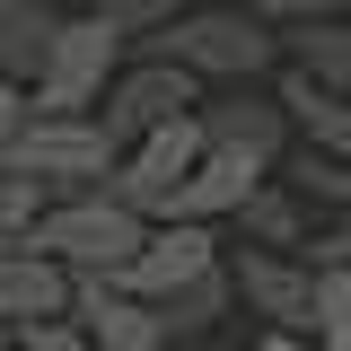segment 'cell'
Instances as JSON below:
<instances>
[{
    "label": "cell",
    "instance_id": "5",
    "mask_svg": "<svg viewBox=\"0 0 351 351\" xmlns=\"http://www.w3.org/2000/svg\"><path fill=\"white\" fill-rule=\"evenodd\" d=\"M202 141L219 158H246L255 176H281L299 158V123H290V106L272 88H219V97H202Z\"/></svg>",
    "mask_w": 351,
    "mask_h": 351
},
{
    "label": "cell",
    "instance_id": "9",
    "mask_svg": "<svg viewBox=\"0 0 351 351\" xmlns=\"http://www.w3.org/2000/svg\"><path fill=\"white\" fill-rule=\"evenodd\" d=\"M211 272H228V246H219V228L158 219V228H149V246H141V263H132L114 290H132V299H149V307H167V299H184L193 281H211Z\"/></svg>",
    "mask_w": 351,
    "mask_h": 351
},
{
    "label": "cell",
    "instance_id": "28",
    "mask_svg": "<svg viewBox=\"0 0 351 351\" xmlns=\"http://www.w3.org/2000/svg\"><path fill=\"white\" fill-rule=\"evenodd\" d=\"M80 9H97V0H80Z\"/></svg>",
    "mask_w": 351,
    "mask_h": 351
},
{
    "label": "cell",
    "instance_id": "18",
    "mask_svg": "<svg viewBox=\"0 0 351 351\" xmlns=\"http://www.w3.org/2000/svg\"><path fill=\"white\" fill-rule=\"evenodd\" d=\"M97 18H106V27L141 53V44H158L176 18H184V0H97Z\"/></svg>",
    "mask_w": 351,
    "mask_h": 351
},
{
    "label": "cell",
    "instance_id": "26",
    "mask_svg": "<svg viewBox=\"0 0 351 351\" xmlns=\"http://www.w3.org/2000/svg\"><path fill=\"white\" fill-rule=\"evenodd\" d=\"M184 9H255V0H184Z\"/></svg>",
    "mask_w": 351,
    "mask_h": 351
},
{
    "label": "cell",
    "instance_id": "11",
    "mask_svg": "<svg viewBox=\"0 0 351 351\" xmlns=\"http://www.w3.org/2000/svg\"><path fill=\"white\" fill-rule=\"evenodd\" d=\"M71 325H80L97 351H167V316L149 299H132V290H114V281H80V299H71Z\"/></svg>",
    "mask_w": 351,
    "mask_h": 351
},
{
    "label": "cell",
    "instance_id": "15",
    "mask_svg": "<svg viewBox=\"0 0 351 351\" xmlns=\"http://www.w3.org/2000/svg\"><path fill=\"white\" fill-rule=\"evenodd\" d=\"M281 53H290V71L316 80L325 97H351V18H343V27H290Z\"/></svg>",
    "mask_w": 351,
    "mask_h": 351
},
{
    "label": "cell",
    "instance_id": "3",
    "mask_svg": "<svg viewBox=\"0 0 351 351\" xmlns=\"http://www.w3.org/2000/svg\"><path fill=\"white\" fill-rule=\"evenodd\" d=\"M141 246H149V219L132 202H114V193H71L36 228V255H53L71 281H123L141 263Z\"/></svg>",
    "mask_w": 351,
    "mask_h": 351
},
{
    "label": "cell",
    "instance_id": "23",
    "mask_svg": "<svg viewBox=\"0 0 351 351\" xmlns=\"http://www.w3.org/2000/svg\"><path fill=\"white\" fill-rule=\"evenodd\" d=\"M18 351H97L80 325H36V334H18Z\"/></svg>",
    "mask_w": 351,
    "mask_h": 351
},
{
    "label": "cell",
    "instance_id": "22",
    "mask_svg": "<svg viewBox=\"0 0 351 351\" xmlns=\"http://www.w3.org/2000/svg\"><path fill=\"white\" fill-rule=\"evenodd\" d=\"M307 263H316V272H351V211L325 219V228L307 237Z\"/></svg>",
    "mask_w": 351,
    "mask_h": 351
},
{
    "label": "cell",
    "instance_id": "19",
    "mask_svg": "<svg viewBox=\"0 0 351 351\" xmlns=\"http://www.w3.org/2000/svg\"><path fill=\"white\" fill-rule=\"evenodd\" d=\"M316 351H351V272H316Z\"/></svg>",
    "mask_w": 351,
    "mask_h": 351
},
{
    "label": "cell",
    "instance_id": "20",
    "mask_svg": "<svg viewBox=\"0 0 351 351\" xmlns=\"http://www.w3.org/2000/svg\"><path fill=\"white\" fill-rule=\"evenodd\" d=\"M290 184H299L307 202H325L334 219L351 211V167H343V158H307V149H299V158H290Z\"/></svg>",
    "mask_w": 351,
    "mask_h": 351
},
{
    "label": "cell",
    "instance_id": "16",
    "mask_svg": "<svg viewBox=\"0 0 351 351\" xmlns=\"http://www.w3.org/2000/svg\"><path fill=\"white\" fill-rule=\"evenodd\" d=\"M44 211H53V193H44V184H27V176H0V255L36 246Z\"/></svg>",
    "mask_w": 351,
    "mask_h": 351
},
{
    "label": "cell",
    "instance_id": "6",
    "mask_svg": "<svg viewBox=\"0 0 351 351\" xmlns=\"http://www.w3.org/2000/svg\"><path fill=\"white\" fill-rule=\"evenodd\" d=\"M202 97H211V88L193 80V71H176V62H149V53H132V71L114 80V97H106V114H97V123L114 132L123 149H141L149 132L193 123V114H202Z\"/></svg>",
    "mask_w": 351,
    "mask_h": 351
},
{
    "label": "cell",
    "instance_id": "13",
    "mask_svg": "<svg viewBox=\"0 0 351 351\" xmlns=\"http://www.w3.org/2000/svg\"><path fill=\"white\" fill-rule=\"evenodd\" d=\"M62 27H71L62 0H0V80L36 88L44 62H53V44H62Z\"/></svg>",
    "mask_w": 351,
    "mask_h": 351
},
{
    "label": "cell",
    "instance_id": "2",
    "mask_svg": "<svg viewBox=\"0 0 351 351\" xmlns=\"http://www.w3.org/2000/svg\"><path fill=\"white\" fill-rule=\"evenodd\" d=\"M114 167H123V141L97 123V114H27V132H18L9 158H0V176H27V184L53 193V202L106 193Z\"/></svg>",
    "mask_w": 351,
    "mask_h": 351
},
{
    "label": "cell",
    "instance_id": "24",
    "mask_svg": "<svg viewBox=\"0 0 351 351\" xmlns=\"http://www.w3.org/2000/svg\"><path fill=\"white\" fill-rule=\"evenodd\" d=\"M27 132V88L18 80H0V158H9V141Z\"/></svg>",
    "mask_w": 351,
    "mask_h": 351
},
{
    "label": "cell",
    "instance_id": "21",
    "mask_svg": "<svg viewBox=\"0 0 351 351\" xmlns=\"http://www.w3.org/2000/svg\"><path fill=\"white\" fill-rule=\"evenodd\" d=\"M255 9L281 27V36H290V27H343L351 18V0H255Z\"/></svg>",
    "mask_w": 351,
    "mask_h": 351
},
{
    "label": "cell",
    "instance_id": "12",
    "mask_svg": "<svg viewBox=\"0 0 351 351\" xmlns=\"http://www.w3.org/2000/svg\"><path fill=\"white\" fill-rule=\"evenodd\" d=\"M263 184H272V176H255L246 158H219V149H211V158L193 167V184L176 193V211H167V219H184V228H237V211L255 202Z\"/></svg>",
    "mask_w": 351,
    "mask_h": 351
},
{
    "label": "cell",
    "instance_id": "4",
    "mask_svg": "<svg viewBox=\"0 0 351 351\" xmlns=\"http://www.w3.org/2000/svg\"><path fill=\"white\" fill-rule=\"evenodd\" d=\"M123 71H132V44L114 36L97 9H71V27L53 44L44 80L27 88V114H106V97H114Z\"/></svg>",
    "mask_w": 351,
    "mask_h": 351
},
{
    "label": "cell",
    "instance_id": "1",
    "mask_svg": "<svg viewBox=\"0 0 351 351\" xmlns=\"http://www.w3.org/2000/svg\"><path fill=\"white\" fill-rule=\"evenodd\" d=\"M149 62H176V71H193V80L211 88H272L290 71V53H281V27L263 18V9H184L158 44H141Z\"/></svg>",
    "mask_w": 351,
    "mask_h": 351
},
{
    "label": "cell",
    "instance_id": "10",
    "mask_svg": "<svg viewBox=\"0 0 351 351\" xmlns=\"http://www.w3.org/2000/svg\"><path fill=\"white\" fill-rule=\"evenodd\" d=\"M71 299H80V281H71V272H62L53 255H36V246L0 255V334L71 325Z\"/></svg>",
    "mask_w": 351,
    "mask_h": 351
},
{
    "label": "cell",
    "instance_id": "14",
    "mask_svg": "<svg viewBox=\"0 0 351 351\" xmlns=\"http://www.w3.org/2000/svg\"><path fill=\"white\" fill-rule=\"evenodd\" d=\"M237 246H255V255H307V193L290 176H272L255 202L237 211Z\"/></svg>",
    "mask_w": 351,
    "mask_h": 351
},
{
    "label": "cell",
    "instance_id": "7",
    "mask_svg": "<svg viewBox=\"0 0 351 351\" xmlns=\"http://www.w3.org/2000/svg\"><path fill=\"white\" fill-rule=\"evenodd\" d=\"M202 158H211V141H202V114H193V123H167V132H149L141 149H123V167H114V184H106V193H114V202H132V211L158 228V219L176 211V193L193 184V167H202Z\"/></svg>",
    "mask_w": 351,
    "mask_h": 351
},
{
    "label": "cell",
    "instance_id": "17",
    "mask_svg": "<svg viewBox=\"0 0 351 351\" xmlns=\"http://www.w3.org/2000/svg\"><path fill=\"white\" fill-rule=\"evenodd\" d=\"M228 307H237V281H228V272H211V281H193L184 299H167L158 316H167V334H211Z\"/></svg>",
    "mask_w": 351,
    "mask_h": 351
},
{
    "label": "cell",
    "instance_id": "8",
    "mask_svg": "<svg viewBox=\"0 0 351 351\" xmlns=\"http://www.w3.org/2000/svg\"><path fill=\"white\" fill-rule=\"evenodd\" d=\"M228 281H237V307L263 316V334L316 343V263L307 255H255V246H237L228 255Z\"/></svg>",
    "mask_w": 351,
    "mask_h": 351
},
{
    "label": "cell",
    "instance_id": "27",
    "mask_svg": "<svg viewBox=\"0 0 351 351\" xmlns=\"http://www.w3.org/2000/svg\"><path fill=\"white\" fill-rule=\"evenodd\" d=\"M0 351H18V334H0Z\"/></svg>",
    "mask_w": 351,
    "mask_h": 351
},
{
    "label": "cell",
    "instance_id": "25",
    "mask_svg": "<svg viewBox=\"0 0 351 351\" xmlns=\"http://www.w3.org/2000/svg\"><path fill=\"white\" fill-rule=\"evenodd\" d=\"M255 351H316V343H299V334H255Z\"/></svg>",
    "mask_w": 351,
    "mask_h": 351
}]
</instances>
